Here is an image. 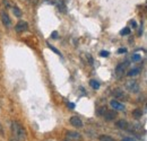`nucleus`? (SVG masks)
<instances>
[{"mask_svg":"<svg viewBox=\"0 0 147 141\" xmlns=\"http://www.w3.org/2000/svg\"><path fill=\"white\" fill-rule=\"evenodd\" d=\"M27 28H28V25H27V23L24 21V20L18 21V23L16 24V26H15V30H16L17 33H22V32H24V31H27Z\"/></svg>","mask_w":147,"mask_h":141,"instance_id":"nucleus-5","label":"nucleus"},{"mask_svg":"<svg viewBox=\"0 0 147 141\" xmlns=\"http://www.w3.org/2000/svg\"><path fill=\"white\" fill-rule=\"evenodd\" d=\"M55 6H57V8H58V10H60L61 13H66V11H67L66 5H65V2H63L62 0H55Z\"/></svg>","mask_w":147,"mask_h":141,"instance_id":"nucleus-9","label":"nucleus"},{"mask_svg":"<svg viewBox=\"0 0 147 141\" xmlns=\"http://www.w3.org/2000/svg\"><path fill=\"white\" fill-rule=\"evenodd\" d=\"M115 116H117L115 111H107V112L104 113V117H105L107 121H112V120H114Z\"/></svg>","mask_w":147,"mask_h":141,"instance_id":"nucleus-10","label":"nucleus"},{"mask_svg":"<svg viewBox=\"0 0 147 141\" xmlns=\"http://www.w3.org/2000/svg\"><path fill=\"white\" fill-rule=\"evenodd\" d=\"M131 59H132V61H136V62H137V61H139V60L142 59V56H140L139 54H134Z\"/></svg>","mask_w":147,"mask_h":141,"instance_id":"nucleus-19","label":"nucleus"},{"mask_svg":"<svg viewBox=\"0 0 147 141\" xmlns=\"http://www.w3.org/2000/svg\"><path fill=\"white\" fill-rule=\"evenodd\" d=\"M131 33V31H130V28L129 27H125L123 30H121V32H120V34L123 36V35H129Z\"/></svg>","mask_w":147,"mask_h":141,"instance_id":"nucleus-18","label":"nucleus"},{"mask_svg":"<svg viewBox=\"0 0 147 141\" xmlns=\"http://www.w3.org/2000/svg\"><path fill=\"white\" fill-rule=\"evenodd\" d=\"M13 11H14V14H15V16H16V17H20V16H22V11L19 10L18 7H16V6H15V7L13 8Z\"/></svg>","mask_w":147,"mask_h":141,"instance_id":"nucleus-17","label":"nucleus"},{"mask_svg":"<svg viewBox=\"0 0 147 141\" xmlns=\"http://www.w3.org/2000/svg\"><path fill=\"white\" fill-rule=\"evenodd\" d=\"M132 116H134L135 119H140V117L143 116V111H142L140 108L134 109V111H132Z\"/></svg>","mask_w":147,"mask_h":141,"instance_id":"nucleus-13","label":"nucleus"},{"mask_svg":"<svg viewBox=\"0 0 147 141\" xmlns=\"http://www.w3.org/2000/svg\"><path fill=\"white\" fill-rule=\"evenodd\" d=\"M130 25L132 26V28H136V27H137V23H136V20H130Z\"/></svg>","mask_w":147,"mask_h":141,"instance_id":"nucleus-24","label":"nucleus"},{"mask_svg":"<svg viewBox=\"0 0 147 141\" xmlns=\"http://www.w3.org/2000/svg\"><path fill=\"white\" fill-rule=\"evenodd\" d=\"M126 140L127 141H137L136 139H132V138H126Z\"/></svg>","mask_w":147,"mask_h":141,"instance_id":"nucleus-28","label":"nucleus"},{"mask_svg":"<svg viewBox=\"0 0 147 141\" xmlns=\"http://www.w3.org/2000/svg\"><path fill=\"white\" fill-rule=\"evenodd\" d=\"M65 141H68V140H65Z\"/></svg>","mask_w":147,"mask_h":141,"instance_id":"nucleus-30","label":"nucleus"},{"mask_svg":"<svg viewBox=\"0 0 147 141\" xmlns=\"http://www.w3.org/2000/svg\"><path fill=\"white\" fill-rule=\"evenodd\" d=\"M126 88L131 93H138L139 91V84L136 80H129L126 83Z\"/></svg>","mask_w":147,"mask_h":141,"instance_id":"nucleus-2","label":"nucleus"},{"mask_svg":"<svg viewBox=\"0 0 147 141\" xmlns=\"http://www.w3.org/2000/svg\"><path fill=\"white\" fill-rule=\"evenodd\" d=\"M48 46H49V48H50V49H51V50H52V51H53V52H55V54H58V55H61V53L59 52V51H58V50L55 49V46H52L51 44H48Z\"/></svg>","mask_w":147,"mask_h":141,"instance_id":"nucleus-20","label":"nucleus"},{"mask_svg":"<svg viewBox=\"0 0 147 141\" xmlns=\"http://www.w3.org/2000/svg\"><path fill=\"white\" fill-rule=\"evenodd\" d=\"M117 126L120 128V129H122V130H128L129 129V124L126 120H119L117 122Z\"/></svg>","mask_w":147,"mask_h":141,"instance_id":"nucleus-11","label":"nucleus"},{"mask_svg":"<svg viewBox=\"0 0 147 141\" xmlns=\"http://www.w3.org/2000/svg\"><path fill=\"white\" fill-rule=\"evenodd\" d=\"M70 124L75 126V128H78V129H80V128H83V121L78 117V116H73V117H70Z\"/></svg>","mask_w":147,"mask_h":141,"instance_id":"nucleus-7","label":"nucleus"},{"mask_svg":"<svg viewBox=\"0 0 147 141\" xmlns=\"http://www.w3.org/2000/svg\"><path fill=\"white\" fill-rule=\"evenodd\" d=\"M113 96L117 97L118 99H126V94L123 93V90L121 88H114L113 89Z\"/></svg>","mask_w":147,"mask_h":141,"instance_id":"nucleus-8","label":"nucleus"},{"mask_svg":"<svg viewBox=\"0 0 147 141\" xmlns=\"http://www.w3.org/2000/svg\"><path fill=\"white\" fill-rule=\"evenodd\" d=\"M121 141H127V140H126V138H125V139H122Z\"/></svg>","mask_w":147,"mask_h":141,"instance_id":"nucleus-29","label":"nucleus"},{"mask_svg":"<svg viewBox=\"0 0 147 141\" xmlns=\"http://www.w3.org/2000/svg\"><path fill=\"white\" fill-rule=\"evenodd\" d=\"M68 107L74 109V108H75V104H74V103H68Z\"/></svg>","mask_w":147,"mask_h":141,"instance_id":"nucleus-26","label":"nucleus"},{"mask_svg":"<svg viewBox=\"0 0 147 141\" xmlns=\"http://www.w3.org/2000/svg\"><path fill=\"white\" fill-rule=\"evenodd\" d=\"M0 134H1V136H3V134H5V133H3V128H2V125H1V124H0Z\"/></svg>","mask_w":147,"mask_h":141,"instance_id":"nucleus-27","label":"nucleus"},{"mask_svg":"<svg viewBox=\"0 0 147 141\" xmlns=\"http://www.w3.org/2000/svg\"><path fill=\"white\" fill-rule=\"evenodd\" d=\"M11 132L13 137H15L17 140H23L26 138V132L18 122H11Z\"/></svg>","mask_w":147,"mask_h":141,"instance_id":"nucleus-1","label":"nucleus"},{"mask_svg":"<svg viewBox=\"0 0 147 141\" xmlns=\"http://www.w3.org/2000/svg\"><path fill=\"white\" fill-rule=\"evenodd\" d=\"M109 54H110V53L108 52V51H101V52H100V55H101V56H103V58L109 56Z\"/></svg>","mask_w":147,"mask_h":141,"instance_id":"nucleus-22","label":"nucleus"},{"mask_svg":"<svg viewBox=\"0 0 147 141\" xmlns=\"http://www.w3.org/2000/svg\"><path fill=\"white\" fill-rule=\"evenodd\" d=\"M110 106L114 111H123V109H125L123 104H121L120 102H118V101H115V99H112V101H111Z\"/></svg>","mask_w":147,"mask_h":141,"instance_id":"nucleus-6","label":"nucleus"},{"mask_svg":"<svg viewBox=\"0 0 147 141\" xmlns=\"http://www.w3.org/2000/svg\"><path fill=\"white\" fill-rule=\"evenodd\" d=\"M51 37H52V38H58V32H57V31L52 32V34H51Z\"/></svg>","mask_w":147,"mask_h":141,"instance_id":"nucleus-25","label":"nucleus"},{"mask_svg":"<svg viewBox=\"0 0 147 141\" xmlns=\"http://www.w3.org/2000/svg\"><path fill=\"white\" fill-rule=\"evenodd\" d=\"M98 140L100 141H115L112 137H110V136H105V134L100 136V137H98Z\"/></svg>","mask_w":147,"mask_h":141,"instance_id":"nucleus-15","label":"nucleus"},{"mask_svg":"<svg viewBox=\"0 0 147 141\" xmlns=\"http://www.w3.org/2000/svg\"><path fill=\"white\" fill-rule=\"evenodd\" d=\"M90 85H91V87L94 89L100 88V83H97L96 80H91V81H90Z\"/></svg>","mask_w":147,"mask_h":141,"instance_id":"nucleus-16","label":"nucleus"},{"mask_svg":"<svg viewBox=\"0 0 147 141\" xmlns=\"http://www.w3.org/2000/svg\"><path fill=\"white\" fill-rule=\"evenodd\" d=\"M0 18H1L2 24H3L6 27H10V25H11V19L9 18L8 14H7L5 10H1V11H0Z\"/></svg>","mask_w":147,"mask_h":141,"instance_id":"nucleus-4","label":"nucleus"},{"mask_svg":"<svg viewBox=\"0 0 147 141\" xmlns=\"http://www.w3.org/2000/svg\"><path fill=\"white\" fill-rule=\"evenodd\" d=\"M139 72H140V68H134V69L129 70L127 75H128L129 77H134V76H137Z\"/></svg>","mask_w":147,"mask_h":141,"instance_id":"nucleus-14","label":"nucleus"},{"mask_svg":"<svg viewBox=\"0 0 147 141\" xmlns=\"http://www.w3.org/2000/svg\"><path fill=\"white\" fill-rule=\"evenodd\" d=\"M128 66H129V61L125 62V63H120V64H118V66H117V68H115V75H117L119 78L123 77V75H125V70H126V68H127Z\"/></svg>","mask_w":147,"mask_h":141,"instance_id":"nucleus-3","label":"nucleus"},{"mask_svg":"<svg viewBox=\"0 0 147 141\" xmlns=\"http://www.w3.org/2000/svg\"><path fill=\"white\" fill-rule=\"evenodd\" d=\"M66 136L69 138V139H80L82 136L78 133V132H74V131H68L66 133Z\"/></svg>","mask_w":147,"mask_h":141,"instance_id":"nucleus-12","label":"nucleus"},{"mask_svg":"<svg viewBox=\"0 0 147 141\" xmlns=\"http://www.w3.org/2000/svg\"><path fill=\"white\" fill-rule=\"evenodd\" d=\"M105 112H107L105 107H102V108L97 109V114H98V115H104V113H105Z\"/></svg>","mask_w":147,"mask_h":141,"instance_id":"nucleus-21","label":"nucleus"},{"mask_svg":"<svg viewBox=\"0 0 147 141\" xmlns=\"http://www.w3.org/2000/svg\"><path fill=\"white\" fill-rule=\"evenodd\" d=\"M127 52V49L126 48H120L119 50H118V53L119 54H123V53H126Z\"/></svg>","mask_w":147,"mask_h":141,"instance_id":"nucleus-23","label":"nucleus"}]
</instances>
